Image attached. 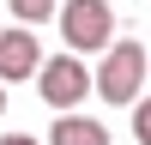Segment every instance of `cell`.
I'll return each mask as SVG.
<instances>
[{
	"label": "cell",
	"mask_w": 151,
	"mask_h": 145,
	"mask_svg": "<svg viewBox=\"0 0 151 145\" xmlns=\"http://www.w3.org/2000/svg\"><path fill=\"white\" fill-rule=\"evenodd\" d=\"M60 36H67L73 55L85 48H115V6L109 0H60Z\"/></svg>",
	"instance_id": "cell-1"
},
{
	"label": "cell",
	"mask_w": 151,
	"mask_h": 145,
	"mask_svg": "<svg viewBox=\"0 0 151 145\" xmlns=\"http://www.w3.org/2000/svg\"><path fill=\"white\" fill-rule=\"evenodd\" d=\"M151 72V55L139 42H115L103 55V67H97V97L103 103H139V85Z\"/></svg>",
	"instance_id": "cell-2"
},
{
	"label": "cell",
	"mask_w": 151,
	"mask_h": 145,
	"mask_svg": "<svg viewBox=\"0 0 151 145\" xmlns=\"http://www.w3.org/2000/svg\"><path fill=\"white\" fill-rule=\"evenodd\" d=\"M36 91H42L48 109L73 115V103L91 91V72L79 67V55H55V60H42V72H36Z\"/></svg>",
	"instance_id": "cell-3"
},
{
	"label": "cell",
	"mask_w": 151,
	"mask_h": 145,
	"mask_svg": "<svg viewBox=\"0 0 151 145\" xmlns=\"http://www.w3.org/2000/svg\"><path fill=\"white\" fill-rule=\"evenodd\" d=\"M36 72H42V48H36V36L24 30V24L0 30V85H12V79H36Z\"/></svg>",
	"instance_id": "cell-4"
},
{
	"label": "cell",
	"mask_w": 151,
	"mask_h": 145,
	"mask_svg": "<svg viewBox=\"0 0 151 145\" xmlns=\"http://www.w3.org/2000/svg\"><path fill=\"white\" fill-rule=\"evenodd\" d=\"M48 145H109V127L91 115H60L48 127Z\"/></svg>",
	"instance_id": "cell-5"
},
{
	"label": "cell",
	"mask_w": 151,
	"mask_h": 145,
	"mask_svg": "<svg viewBox=\"0 0 151 145\" xmlns=\"http://www.w3.org/2000/svg\"><path fill=\"white\" fill-rule=\"evenodd\" d=\"M6 6H12V18H18V24H42V18H55V12H60V0H6Z\"/></svg>",
	"instance_id": "cell-6"
},
{
	"label": "cell",
	"mask_w": 151,
	"mask_h": 145,
	"mask_svg": "<svg viewBox=\"0 0 151 145\" xmlns=\"http://www.w3.org/2000/svg\"><path fill=\"white\" fill-rule=\"evenodd\" d=\"M133 139L151 145V97H139V109H133Z\"/></svg>",
	"instance_id": "cell-7"
},
{
	"label": "cell",
	"mask_w": 151,
	"mask_h": 145,
	"mask_svg": "<svg viewBox=\"0 0 151 145\" xmlns=\"http://www.w3.org/2000/svg\"><path fill=\"white\" fill-rule=\"evenodd\" d=\"M0 145H42V139H30V133H6Z\"/></svg>",
	"instance_id": "cell-8"
},
{
	"label": "cell",
	"mask_w": 151,
	"mask_h": 145,
	"mask_svg": "<svg viewBox=\"0 0 151 145\" xmlns=\"http://www.w3.org/2000/svg\"><path fill=\"white\" fill-rule=\"evenodd\" d=\"M0 115H6V85H0Z\"/></svg>",
	"instance_id": "cell-9"
}]
</instances>
